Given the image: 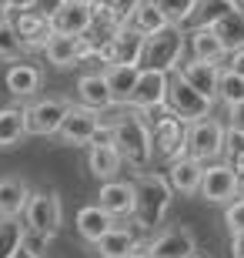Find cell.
Instances as JSON below:
<instances>
[{
	"label": "cell",
	"instance_id": "obj_1",
	"mask_svg": "<svg viewBox=\"0 0 244 258\" xmlns=\"http://www.w3.org/2000/svg\"><path fill=\"white\" fill-rule=\"evenodd\" d=\"M131 184H134L131 225L137 228V235H154L171 208L174 188H171L168 174H160V171H134Z\"/></svg>",
	"mask_w": 244,
	"mask_h": 258
},
{
	"label": "cell",
	"instance_id": "obj_2",
	"mask_svg": "<svg viewBox=\"0 0 244 258\" xmlns=\"http://www.w3.org/2000/svg\"><path fill=\"white\" fill-rule=\"evenodd\" d=\"M114 148L124 158V164H131L134 171H147L154 161V138H150V124L141 114H134L127 107V114L114 127Z\"/></svg>",
	"mask_w": 244,
	"mask_h": 258
},
{
	"label": "cell",
	"instance_id": "obj_3",
	"mask_svg": "<svg viewBox=\"0 0 244 258\" xmlns=\"http://www.w3.org/2000/svg\"><path fill=\"white\" fill-rule=\"evenodd\" d=\"M184 54H188V30L178 27V24H168L164 30H157V34H150V37H147V47H144V67L174 74V71L184 64Z\"/></svg>",
	"mask_w": 244,
	"mask_h": 258
},
{
	"label": "cell",
	"instance_id": "obj_4",
	"mask_svg": "<svg viewBox=\"0 0 244 258\" xmlns=\"http://www.w3.org/2000/svg\"><path fill=\"white\" fill-rule=\"evenodd\" d=\"M150 124V138H154V158L157 161L174 164L178 158L188 154V124L181 121L171 107L164 111H154V121Z\"/></svg>",
	"mask_w": 244,
	"mask_h": 258
},
{
	"label": "cell",
	"instance_id": "obj_5",
	"mask_svg": "<svg viewBox=\"0 0 244 258\" xmlns=\"http://www.w3.org/2000/svg\"><path fill=\"white\" fill-rule=\"evenodd\" d=\"M224 144H227V124L221 117H204L188 127V158L201 164L224 161Z\"/></svg>",
	"mask_w": 244,
	"mask_h": 258
},
{
	"label": "cell",
	"instance_id": "obj_6",
	"mask_svg": "<svg viewBox=\"0 0 244 258\" xmlns=\"http://www.w3.org/2000/svg\"><path fill=\"white\" fill-rule=\"evenodd\" d=\"M171 81H174V74H168V71H150V67H144L127 107H131L134 114H141L144 121L154 111H164L168 107V94H171Z\"/></svg>",
	"mask_w": 244,
	"mask_h": 258
},
{
	"label": "cell",
	"instance_id": "obj_7",
	"mask_svg": "<svg viewBox=\"0 0 244 258\" xmlns=\"http://www.w3.org/2000/svg\"><path fill=\"white\" fill-rule=\"evenodd\" d=\"M147 255L150 258H194L197 255L194 231H191L188 225H181V221L154 231L147 238Z\"/></svg>",
	"mask_w": 244,
	"mask_h": 258
},
{
	"label": "cell",
	"instance_id": "obj_8",
	"mask_svg": "<svg viewBox=\"0 0 244 258\" xmlns=\"http://www.w3.org/2000/svg\"><path fill=\"white\" fill-rule=\"evenodd\" d=\"M201 198L211 205H231L241 198V178L227 161L204 164V178H201Z\"/></svg>",
	"mask_w": 244,
	"mask_h": 258
},
{
	"label": "cell",
	"instance_id": "obj_9",
	"mask_svg": "<svg viewBox=\"0 0 244 258\" xmlns=\"http://www.w3.org/2000/svg\"><path fill=\"white\" fill-rule=\"evenodd\" d=\"M70 101L67 97H44V101H34L30 107H24L27 114V134H37V138H57L64 117L70 114Z\"/></svg>",
	"mask_w": 244,
	"mask_h": 258
},
{
	"label": "cell",
	"instance_id": "obj_10",
	"mask_svg": "<svg viewBox=\"0 0 244 258\" xmlns=\"http://www.w3.org/2000/svg\"><path fill=\"white\" fill-rule=\"evenodd\" d=\"M24 221L27 228L44 231L50 238H57V231L64 225V205H60V195L57 191H34L27 201V211H24Z\"/></svg>",
	"mask_w": 244,
	"mask_h": 258
},
{
	"label": "cell",
	"instance_id": "obj_11",
	"mask_svg": "<svg viewBox=\"0 0 244 258\" xmlns=\"http://www.w3.org/2000/svg\"><path fill=\"white\" fill-rule=\"evenodd\" d=\"M168 107L174 114L184 121V124H197V121H204V117H214V101L204 94H197L194 87H188L184 81H171V94H168Z\"/></svg>",
	"mask_w": 244,
	"mask_h": 258
},
{
	"label": "cell",
	"instance_id": "obj_12",
	"mask_svg": "<svg viewBox=\"0 0 244 258\" xmlns=\"http://www.w3.org/2000/svg\"><path fill=\"white\" fill-rule=\"evenodd\" d=\"M97 127H101V111L94 107H84V104H74L70 114L64 117V124L57 131V141L60 144H70V148H80V144H94L97 138Z\"/></svg>",
	"mask_w": 244,
	"mask_h": 258
},
{
	"label": "cell",
	"instance_id": "obj_13",
	"mask_svg": "<svg viewBox=\"0 0 244 258\" xmlns=\"http://www.w3.org/2000/svg\"><path fill=\"white\" fill-rule=\"evenodd\" d=\"M221 74H224V67H221V64H207V60H194V57H184V64L174 71L178 81H184L188 87H194L197 94L211 97V101H217Z\"/></svg>",
	"mask_w": 244,
	"mask_h": 258
},
{
	"label": "cell",
	"instance_id": "obj_14",
	"mask_svg": "<svg viewBox=\"0 0 244 258\" xmlns=\"http://www.w3.org/2000/svg\"><path fill=\"white\" fill-rule=\"evenodd\" d=\"M10 20H14V30H17V37L24 40L27 50H44L50 44V37H54V24L40 10H20Z\"/></svg>",
	"mask_w": 244,
	"mask_h": 258
},
{
	"label": "cell",
	"instance_id": "obj_15",
	"mask_svg": "<svg viewBox=\"0 0 244 258\" xmlns=\"http://www.w3.org/2000/svg\"><path fill=\"white\" fill-rule=\"evenodd\" d=\"M97 205H101L111 218H131L134 215V184L131 181H104L97 191Z\"/></svg>",
	"mask_w": 244,
	"mask_h": 258
},
{
	"label": "cell",
	"instance_id": "obj_16",
	"mask_svg": "<svg viewBox=\"0 0 244 258\" xmlns=\"http://www.w3.org/2000/svg\"><path fill=\"white\" fill-rule=\"evenodd\" d=\"M77 101H80L84 107H94V111H111V107H117L114 97H111V87H107L104 71L77 77Z\"/></svg>",
	"mask_w": 244,
	"mask_h": 258
},
{
	"label": "cell",
	"instance_id": "obj_17",
	"mask_svg": "<svg viewBox=\"0 0 244 258\" xmlns=\"http://www.w3.org/2000/svg\"><path fill=\"white\" fill-rule=\"evenodd\" d=\"M201 178H204V164L188 158V154L178 158V161L168 168V181H171V188H174V195H184V198L201 195Z\"/></svg>",
	"mask_w": 244,
	"mask_h": 258
},
{
	"label": "cell",
	"instance_id": "obj_18",
	"mask_svg": "<svg viewBox=\"0 0 244 258\" xmlns=\"http://www.w3.org/2000/svg\"><path fill=\"white\" fill-rule=\"evenodd\" d=\"M54 34H67V37H80L87 30H94V10L84 7V4H64L54 17Z\"/></svg>",
	"mask_w": 244,
	"mask_h": 258
},
{
	"label": "cell",
	"instance_id": "obj_19",
	"mask_svg": "<svg viewBox=\"0 0 244 258\" xmlns=\"http://www.w3.org/2000/svg\"><path fill=\"white\" fill-rule=\"evenodd\" d=\"M141 71H144V67H137V64H114V67H104V77H107V87H111V97H114V104H117V107H127V104H131Z\"/></svg>",
	"mask_w": 244,
	"mask_h": 258
},
{
	"label": "cell",
	"instance_id": "obj_20",
	"mask_svg": "<svg viewBox=\"0 0 244 258\" xmlns=\"http://www.w3.org/2000/svg\"><path fill=\"white\" fill-rule=\"evenodd\" d=\"M44 84V71L27 60H17V64L7 67V74H4V87H7L14 97H34Z\"/></svg>",
	"mask_w": 244,
	"mask_h": 258
},
{
	"label": "cell",
	"instance_id": "obj_21",
	"mask_svg": "<svg viewBox=\"0 0 244 258\" xmlns=\"http://www.w3.org/2000/svg\"><path fill=\"white\" fill-rule=\"evenodd\" d=\"M114 228H117V221H114L101 205H84V208L77 211V235H80L87 245H97V241Z\"/></svg>",
	"mask_w": 244,
	"mask_h": 258
},
{
	"label": "cell",
	"instance_id": "obj_22",
	"mask_svg": "<svg viewBox=\"0 0 244 258\" xmlns=\"http://www.w3.org/2000/svg\"><path fill=\"white\" fill-rule=\"evenodd\" d=\"M87 168H91V174L101 178V184H104V181H114V178L121 174L124 158L117 154L114 144H97L94 141L91 148H87Z\"/></svg>",
	"mask_w": 244,
	"mask_h": 258
},
{
	"label": "cell",
	"instance_id": "obj_23",
	"mask_svg": "<svg viewBox=\"0 0 244 258\" xmlns=\"http://www.w3.org/2000/svg\"><path fill=\"white\" fill-rule=\"evenodd\" d=\"M30 188L24 178H0V218H20L27 211V201H30Z\"/></svg>",
	"mask_w": 244,
	"mask_h": 258
},
{
	"label": "cell",
	"instance_id": "obj_24",
	"mask_svg": "<svg viewBox=\"0 0 244 258\" xmlns=\"http://www.w3.org/2000/svg\"><path fill=\"white\" fill-rule=\"evenodd\" d=\"M188 44H191V57L194 60H207V64H221L224 67L227 50H224V44L214 37L211 27H191L188 30Z\"/></svg>",
	"mask_w": 244,
	"mask_h": 258
},
{
	"label": "cell",
	"instance_id": "obj_25",
	"mask_svg": "<svg viewBox=\"0 0 244 258\" xmlns=\"http://www.w3.org/2000/svg\"><path fill=\"white\" fill-rule=\"evenodd\" d=\"M141 245H144V238L134 228H121V225H117L114 231H107V235L97 241L94 248H97L101 258H127V255H134V251L141 248Z\"/></svg>",
	"mask_w": 244,
	"mask_h": 258
},
{
	"label": "cell",
	"instance_id": "obj_26",
	"mask_svg": "<svg viewBox=\"0 0 244 258\" xmlns=\"http://www.w3.org/2000/svg\"><path fill=\"white\" fill-rule=\"evenodd\" d=\"M44 57H47V64H54L57 71H70L74 64H80V60H84V54H80V37L54 34V37H50V44L44 47Z\"/></svg>",
	"mask_w": 244,
	"mask_h": 258
},
{
	"label": "cell",
	"instance_id": "obj_27",
	"mask_svg": "<svg viewBox=\"0 0 244 258\" xmlns=\"http://www.w3.org/2000/svg\"><path fill=\"white\" fill-rule=\"evenodd\" d=\"M207 27L214 30V37L224 44L227 54H234V50H244V10H231V14H224L221 20H214V24H207Z\"/></svg>",
	"mask_w": 244,
	"mask_h": 258
},
{
	"label": "cell",
	"instance_id": "obj_28",
	"mask_svg": "<svg viewBox=\"0 0 244 258\" xmlns=\"http://www.w3.org/2000/svg\"><path fill=\"white\" fill-rule=\"evenodd\" d=\"M111 37L117 40V54H121V64H137L144 67V47H147V37L137 34L134 27L121 24V27L111 30Z\"/></svg>",
	"mask_w": 244,
	"mask_h": 258
},
{
	"label": "cell",
	"instance_id": "obj_29",
	"mask_svg": "<svg viewBox=\"0 0 244 258\" xmlns=\"http://www.w3.org/2000/svg\"><path fill=\"white\" fill-rule=\"evenodd\" d=\"M171 20L160 14V7L154 4V0H141L137 4V10L131 14V20H127V27H134L137 34H144V37H150V34H157V30H164Z\"/></svg>",
	"mask_w": 244,
	"mask_h": 258
},
{
	"label": "cell",
	"instance_id": "obj_30",
	"mask_svg": "<svg viewBox=\"0 0 244 258\" xmlns=\"http://www.w3.org/2000/svg\"><path fill=\"white\" fill-rule=\"evenodd\" d=\"M27 138V114L24 107H0V148H14Z\"/></svg>",
	"mask_w": 244,
	"mask_h": 258
},
{
	"label": "cell",
	"instance_id": "obj_31",
	"mask_svg": "<svg viewBox=\"0 0 244 258\" xmlns=\"http://www.w3.org/2000/svg\"><path fill=\"white\" fill-rule=\"evenodd\" d=\"M24 218H0V258H17L24 251Z\"/></svg>",
	"mask_w": 244,
	"mask_h": 258
},
{
	"label": "cell",
	"instance_id": "obj_32",
	"mask_svg": "<svg viewBox=\"0 0 244 258\" xmlns=\"http://www.w3.org/2000/svg\"><path fill=\"white\" fill-rule=\"evenodd\" d=\"M160 7V14L171 20V24H178V27H184V24H194V14H197V0H154Z\"/></svg>",
	"mask_w": 244,
	"mask_h": 258
},
{
	"label": "cell",
	"instance_id": "obj_33",
	"mask_svg": "<svg viewBox=\"0 0 244 258\" xmlns=\"http://www.w3.org/2000/svg\"><path fill=\"white\" fill-rule=\"evenodd\" d=\"M217 101H221L224 107L244 104V77L224 67V74H221V87H217Z\"/></svg>",
	"mask_w": 244,
	"mask_h": 258
},
{
	"label": "cell",
	"instance_id": "obj_34",
	"mask_svg": "<svg viewBox=\"0 0 244 258\" xmlns=\"http://www.w3.org/2000/svg\"><path fill=\"white\" fill-rule=\"evenodd\" d=\"M231 10H237V4H231V0H197L194 27H207V24L221 20L224 14H231Z\"/></svg>",
	"mask_w": 244,
	"mask_h": 258
},
{
	"label": "cell",
	"instance_id": "obj_35",
	"mask_svg": "<svg viewBox=\"0 0 244 258\" xmlns=\"http://www.w3.org/2000/svg\"><path fill=\"white\" fill-rule=\"evenodd\" d=\"M24 40L17 37V30H14V20L4 17L0 20V60H20L24 54Z\"/></svg>",
	"mask_w": 244,
	"mask_h": 258
},
{
	"label": "cell",
	"instance_id": "obj_36",
	"mask_svg": "<svg viewBox=\"0 0 244 258\" xmlns=\"http://www.w3.org/2000/svg\"><path fill=\"white\" fill-rule=\"evenodd\" d=\"M224 225L231 231V238H241L244 235V195L234 198L231 205H224Z\"/></svg>",
	"mask_w": 244,
	"mask_h": 258
},
{
	"label": "cell",
	"instance_id": "obj_37",
	"mask_svg": "<svg viewBox=\"0 0 244 258\" xmlns=\"http://www.w3.org/2000/svg\"><path fill=\"white\" fill-rule=\"evenodd\" d=\"M50 241H54L50 235L27 228V231H24V255H30V258H47V245H50Z\"/></svg>",
	"mask_w": 244,
	"mask_h": 258
},
{
	"label": "cell",
	"instance_id": "obj_38",
	"mask_svg": "<svg viewBox=\"0 0 244 258\" xmlns=\"http://www.w3.org/2000/svg\"><path fill=\"white\" fill-rule=\"evenodd\" d=\"M97 64L104 67H114V64H121V54H117V40L111 37V30L107 34H101V40H97V54H94Z\"/></svg>",
	"mask_w": 244,
	"mask_h": 258
},
{
	"label": "cell",
	"instance_id": "obj_39",
	"mask_svg": "<svg viewBox=\"0 0 244 258\" xmlns=\"http://www.w3.org/2000/svg\"><path fill=\"white\" fill-rule=\"evenodd\" d=\"M137 4H141V0H114L111 7H114V17H117V24H127V20H131V14L137 10Z\"/></svg>",
	"mask_w": 244,
	"mask_h": 258
},
{
	"label": "cell",
	"instance_id": "obj_40",
	"mask_svg": "<svg viewBox=\"0 0 244 258\" xmlns=\"http://www.w3.org/2000/svg\"><path fill=\"white\" fill-rule=\"evenodd\" d=\"M227 131H237L244 134V104H234V107H227Z\"/></svg>",
	"mask_w": 244,
	"mask_h": 258
},
{
	"label": "cell",
	"instance_id": "obj_41",
	"mask_svg": "<svg viewBox=\"0 0 244 258\" xmlns=\"http://www.w3.org/2000/svg\"><path fill=\"white\" fill-rule=\"evenodd\" d=\"M64 4H67V0H37V4H34V10H40L44 17H54V14L64 7Z\"/></svg>",
	"mask_w": 244,
	"mask_h": 258
},
{
	"label": "cell",
	"instance_id": "obj_42",
	"mask_svg": "<svg viewBox=\"0 0 244 258\" xmlns=\"http://www.w3.org/2000/svg\"><path fill=\"white\" fill-rule=\"evenodd\" d=\"M224 67H227V71H234V74H241V77H244V50H234V54H227Z\"/></svg>",
	"mask_w": 244,
	"mask_h": 258
},
{
	"label": "cell",
	"instance_id": "obj_43",
	"mask_svg": "<svg viewBox=\"0 0 244 258\" xmlns=\"http://www.w3.org/2000/svg\"><path fill=\"white\" fill-rule=\"evenodd\" d=\"M4 4H7L10 14H20V10H34V4H37V0H4Z\"/></svg>",
	"mask_w": 244,
	"mask_h": 258
},
{
	"label": "cell",
	"instance_id": "obj_44",
	"mask_svg": "<svg viewBox=\"0 0 244 258\" xmlns=\"http://www.w3.org/2000/svg\"><path fill=\"white\" fill-rule=\"evenodd\" d=\"M227 164L237 171V178H244V148H241L237 154H231V158H227Z\"/></svg>",
	"mask_w": 244,
	"mask_h": 258
},
{
	"label": "cell",
	"instance_id": "obj_45",
	"mask_svg": "<svg viewBox=\"0 0 244 258\" xmlns=\"http://www.w3.org/2000/svg\"><path fill=\"white\" fill-rule=\"evenodd\" d=\"M231 258H244V235L241 238H231Z\"/></svg>",
	"mask_w": 244,
	"mask_h": 258
},
{
	"label": "cell",
	"instance_id": "obj_46",
	"mask_svg": "<svg viewBox=\"0 0 244 258\" xmlns=\"http://www.w3.org/2000/svg\"><path fill=\"white\" fill-rule=\"evenodd\" d=\"M127 258H150V255H147V241H144V245L134 251V255H127Z\"/></svg>",
	"mask_w": 244,
	"mask_h": 258
},
{
	"label": "cell",
	"instance_id": "obj_47",
	"mask_svg": "<svg viewBox=\"0 0 244 258\" xmlns=\"http://www.w3.org/2000/svg\"><path fill=\"white\" fill-rule=\"evenodd\" d=\"M4 17H14V14H10V10H7V4L0 0V20H4Z\"/></svg>",
	"mask_w": 244,
	"mask_h": 258
},
{
	"label": "cell",
	"instance_id": "obj_48",
	"mask_svg": "<svg viewBox=\"0 0 244 258\" xmlns=\"http://www.w3.org/2000/svg\"><path fill=\"white\" fill-rule=\"evenodd\" d=\"M67 4H84V7H91L94 0H67Z\"/></svg>",
	"mask_w": 244,
	"mask_h": 258
},
{
	"label": "cell",
	"instance_id": "obj_49",
	"mask_svg": "<svg viewBox=\"0 0 244 258\" xmlns=\"http://www.w3.org/2000/svg\"><path fill=\"white\" fill-rule=\"evenodd\" d=\"M194 258H211V255H204V251H197V255H194Z\"/></svg>",
	"mask_w": 244,
	"mask_h": 258
},
{
	"label": "cell",
	"instance_id": "obj_50",
	"mask_svg": "<svg viewBox=\"0 0 244 258\" xmlns=\"http://www.w3.org/2000/svg\"><path fill=\"white\" fill-rule=\"evenodd\" d=\"M231 4H237V7H241V4H244V0H231Z\"/></svg>",
	"mask_w": 244,
	"mask_h": 258
},
{
	"label": "cell",
	"instance_id": "obj_51",
	"mask_svg": "<svg viewBox=\"0 0 244 258\" xmlns=\"http://www.w3.org/2000/svg\"><path fill=\"white\" fill-rule=\"evenodd\" d=\"M17 258H30V255H24V251H20V255H17Z\"/></svg>",
	"mask_w": 244,
	"mask_h": 258
},
{
	"label": "cell",
	"instance_id": "obj_52",
	"mask_svg": "<svg viewBox=\"0 0 244 258\" xmlns=\"http://www.w3.org/2000/svg\"><path fill=\"white\" fill-rule=\"evenodd\" d=\"M241 195H244V178H241Z\"/></svg>",
	"mask_w": 244,
	"mask_h": 258
},
{
	"label": "cell",
	"instance_id": "obj_53",
	"mask_svg": "<svg viewBox=\"0 0 244 258\" xmlns=\"http://www.w3.org/2000/svg\"><path fill=\"white\" fill-rule=\"evenodd\" d=\"M101 4H114V0H101Z\"/></svg>",
	"mask_w": 244,
	"mask_h": 258
}]
</instances>
